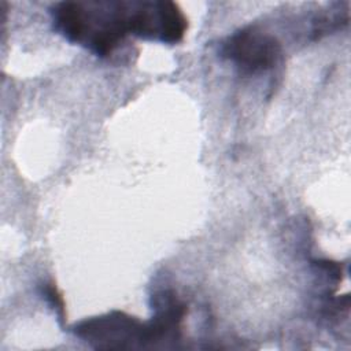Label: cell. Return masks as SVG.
Returning <instances> with one entry per match:
<instances>
[{
    "label": "cell",
    "instance_id": "cell-1",
    "mask_svg": "<svg viewBox=\"0 0 351 351\" xmlns=\"http://www.w3.org/2000/svg\"><path fill=\"white\" fill-rule=\"evenodd\" d=\"M49 14L55 32L97 56L111 55L132 34V1H59Z\"/></svg>",
    "mask_w": 351,
    "mask_h": 351
},
{
    "label": "cell",
    "instance_id": "cell-2",
    "mask_svg": "<svg viewBox=\"0 0 351 351\" xmlns=\"http://www.w3.org/2000/svg\"><path fill=\"white\" fill-rule=\"evenodd\" d=\"M74 335L95 348H143L151 346L147 322L122 313L81 321L74 326Z\"/></svg>",
    "mask_w": 351,
    "mask_h": 351
},
{
    "label": "cell",
    "instance_id": "cell-3",
    "mask_svg": "<svg viewBox=\"0 0 351 351\" xmlns=\"http://www.w3.org/2000/svg\"><path fill=\"white\" fill-rule=\"evenodd\" d=\"M188 19L173 1H132V34L163 44L184 38Z\"/></svg>",
    "mask_w": 351,
    "mask_h": 351
},
{
    "label": "cell",
    "instance_id": "cell-4",
    "mask_svg": "<svg viewBox=\"0 0 351 351\" xmlns=\"http://www.w3.org/2000/svg\"><path fill=\"white\" fill-rule=\"evenodd\" d=\"M221 55L232 60L243 73L255 74L277 64L281 58V44L271 34L248 26L234 32L222 43Z\"/></svg>",
    "mask_w": 351,
    "mask_h": 351
},
{
    "label": "cell",
    "instance_id": "cell-5",
    "mask_svg": "<svg viewBox=\"0 0 351 351\" xmlns=\"http://www.w3.org/2000/svg\"><path fill=\"white\" fill-rule=\"evenodd\" d=\"M44 293H45V298L51 302V304L56 308L58 314L63 319L64 318V303H63V298L59 295L56 287L53 284H47L44 288Z\"/></svg>",
    "mask_w": 351,
    "mask_h": 351
}]
</instances>
